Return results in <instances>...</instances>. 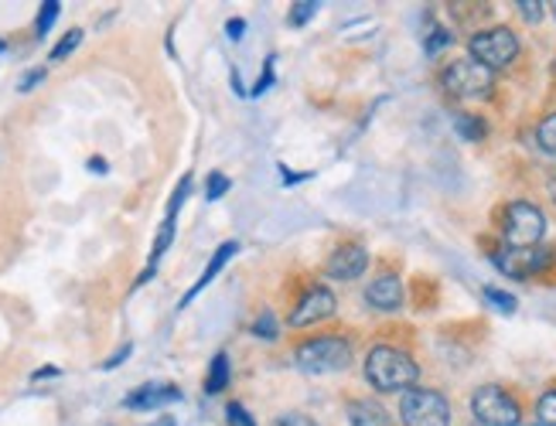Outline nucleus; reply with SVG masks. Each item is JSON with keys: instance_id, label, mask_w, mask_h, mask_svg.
<instances>
[{"instance_id": "obj_1", "label": "nucleus", "mask_w": 556, "mask_h": 426, "mask_svg": "<svg viewBox=\"0 0 556 426\" xmlns=\"http://www.w3.org/2000/svg\"><path fill=\"white\" fill-rule=\"evenodd\" d=\"M417 362L409 359L406 351L400 348H390V345H379L366 354V378H369V386L379 389V392H406V389H414L417 383Z\"/></svg>"}, {"instance_id": "obj_2", "label": "nucleus", "mask_w": 556, "mask_h": 426, "mask_svg": "<svg viewBox=\"0 0 556 426\" xmlns=\"http://www.w3.org/2000/svg\"><path fill=\"white\" fill-rule=\"evenodd\" d=\"M294 359L307 375H334V372H345L352 365V345L338 335L311 338L298 348Z\"/></svg>"}, {"instance_id": "obj_3", "label": "nucleus", "mask_w": 556, "mask_h": 426, "mask_svg": "<svg viewBox=\"0 0 556 426\" xmlns=\"http://www.w3.org/2000/svg\"><path fill=\"white\" fill-rule=\"evenodd\" d=\"M505 243L509 249H536V243L543 240L546 232V216L529 202H513L505 208Z\"/></svg>"}, {"instance_id": "obj_4", "label": "nucleus", "mask_w": 556, "mask_h": 426, "mask_svg": "<svg viewBox=\"0 0 556 426\" xmlns=\"http://www.w3.org/2000/svg\"><path fill=\"white\" fill-rule=\"evenodd\" d=\"M400 419L406 426H451V406L433 389H406L400 399Z\"/></svg>"}, {"instance_id": "obj_5", "label": "nucleus", "mask_w": 556, "mask_h": 426, "mask_svg": "<svg viewBox=\"0 0 556 426\" xmlns=\"http://www.w3.org/2000/svg\"><path fill=\"white\" fill-rule=\"evenodd\" d=\"M471 413L478 416L481 426H519L522 413H519V402L502 392L498 386H481L471 396Z\"/></svg>"}, {"instance_id": "obj_6", "label": "nucleus", "mask_w": 556, "mask_h": 426, "mask_svg": "<svg viewBox=\"0 0 556 426\" xmlns=\"http://www.w3.org/2000/svg\"><path fill=\"white\" fill-rule=\"evenodd\" d=\"M516 55H519V38L509 28H489L471 38V59L492 68V73L516 62Z\"/></svg>"}, {"instance_id": "obj_7", "label": "nucleus", "mask_w": 556, "mask_h": 426, "mask_svg": "<svg viewBox=\"0 0 556 426\" xmlns=\"http://www.w3.org/2000/svg\"><path fill=\"white\" fill-rule=\"evenodd\" d=\"M441 82L447 92H454V96H485L495 82V73L475 59H457L444 68Z\"/></svg>"}, {"instance_id": "obj_8", "label": "nucleus", "mask_w": 556, "mask_h": 426, "mask_svg": "<svg viewBox=\"0 0 556 426\" xmlns=\"http://www.w3.org/2000/svg\"><path fill=\"white\" fill-rule=\"evenodd\" d=\"M338 311V300L328 287H311L298 307L290 311V327H311V324H318V321H328L331 314Z\"/></svg>"}, {"instance_id": "obj_9", "label": "nucleus", "mask_w": 556, "mask_h": 426, "mask_svg": "<svg viewBox=\"0 0 556 426\" xmlns=\"http://www.w3.org/2000/svg\"><path fill=\"white\" fill-rule=\"evenodd\" d=\"M492 263L513 280H526L546 267V253L543 249H502L492 256Z\"/></svg>"}, {"instance_id": "obj_10", "label": "nucleus", "mask_w": 556, "mask_h": 426, "mask_svg": "<svg viewBox=\"0 0 556 426\" xmlns=\"http://www.w3.org/2000/svg\"><path fill=\"white\" fill-rule=\"evenodd\" d=\"M124 402H127V410L148 413V410H161V406H172V402H181V389L172 383H151V386L134 389Z\"/></svg>"}, {"instance_id": "obj_11", "label": "nucleus", "mask_w": 556, "mask_h": 426, "mask_svg": "<svg viewBox=\"0 0 556 426\" xmlns=\"http://www.w3.org/2000/svg\"><path fill=\"white\" fill-rule=\"evenodd\" d=\"M369 267V253L362 246H342L338 253H331L328 259V276L331 280H358Z\"/></svg>"}, {"instance_id": "obj_12", "label": "nucleus", "mask_w": 556, "mask_h": 426, "mask_svg": "<svg viewBox=\"0 0 556 426\" xmlns=\"http://www.w3.org/2000/svg\"><path fill=\"white\" fill-rule=\"evenodd\" d=\"M366 300L376 307V311H400V307H403V283H400V276H393V273L376 276L366 287Z\"/></svg>"}, {"instance_id": "obj_13", "label": "nucleus", "mask_w": 556, "mask_h": 426, "mask_svg": "<svg viewBox=\"0 0 556 426\" xmlns=\"http://www.w3.org/2000/svg\"><path fill=\"white\" fill-rule=\"evenodd\" d=\"M236 253H239V243H223L219 249H215V253H212V259H208V267H205V273L199 276V283H195V287H191V291H188L185 297H181V307H188L191 300H195V297H199V294H202V291L208 287V283H212L215 276L223 273V267L229 263V259H232Z\"/></svg>"}, {"instance_id": "obj_14", "label": "nucleus", "mask_w": 556, "mask_h": 426, "mask_svg": "<svg viewBox=\"0 0 556 426\" xmlns=\"http://www.w3.org/2000/svg\"><path fill=\"white\" fill-rule=\"evenodd\" d=\"M345 416H349V426H393L390 413H386L379 402H372V399H355V402H349Z\"/></svg>"}, {"instance_id": "obj_15", "label": "nucleus", "mask_w": 556, "mask_h": 426, "mask_svg": "<svg viewBox=\"0 0 556 426\" xmlns=\"http://www.w3.org/2000/svg\"><path fill=\"white\" fill-rule=\"evenodd\" d=\"M229 386V354L219 351L215 359L208 362V375H205V392L208 396H219Z\"/></svg>"}, {"instance_id": "obj_16", "label": "nucleus", "mask_w": 556, "mask_h": 426, "mask_svg": "<svg viewBox=\"0 0 556 426\" xmlns=\"http://www.w3.org/2000/svg\"><path fill=\"white\" fill-rule=\"evenodd\" d=\"M454 130L462 133L468 144H478L481 137H485V124L478 120V116H468V113H462V116H454Z\"/></svg>"}, {"instance_id": "obj_17", "label": "nucleus", "mask_w": 556, "mask_h": 426, "mask_svg": "<svg viewBox=\"0 0 556 426\" xmlns=\"http://www.w3.org/2000/svg\"><path fill=\"white\" fill-rule=\"evenodd\" d=\"M59 11H62L59 0H45L41 11H38V21H35V35H38V38H45L48 31H52V25H55Z\"/></svg>"}, {"instance_id": "obj_18", "label": "nucleus", "mask_w": 556, "mask_h": 426, "mask_svg": "<svg viewBox=\"0 0 556 426\" xmlns=\"http://www.w3.org/2000/svg\"><path fill=\"white\" fill-rule=\"evenodd\" d=\"M79 44H83V31H79V28H72V31L55 44V49H52V55H48V62H62V59H68L72 52L79 49Z\"/></svg>"}, {"instance_id": "obj_19", "label": "nucleus", "mask_w": 556, "mask_h": 426, "mask_svg": "<svg viewBox=\"0 0 556 426\" xmlns=\"http://www.w3.org/2000/svg\"><path fill=\"white\" fill-rule=\"evenodd\" d=\"M253 335L263 338V341H277V318H274V311H263L253 321Z\"/></svg>"}, {"instance_id": "obj_20", "label": "nucleus", "mask_w": 556, "mask_h": 426, "mask_svg": "<svg viewBox=\"0 0 556 426\" xmlns=\"http://www.w3.org/2000/svg\"><path fill=\"white\" fill-rule=\"evenodd\" d=\"M536 140H540V147H543L546 154H556V113H553V116H546V120L540 124Z\"/></svg>"}, {"instance_id": "obj_21", "label": "nucleus", "mask_w": 556, "mask_h": 426, "mask_svg": "<svg viewBox=\"0 0 556 426\" xmlns=\"http://www.w3.org/2000/svg\"><path fill=\"white\" fill-rule=\"evenodd\" d=\"M229 188H232V181H229L226 175L212 171V175H208V181H205V198H208V202H219V198L229 192Z\"/></svg>"}, {"instance_id": "obj_22", "label": "nucleus", "mask_w": 556, "mask_h": 426, "mask_svg": "<svg viewBox=\"0 0 556 426\" xmlns=\"http://www.w3.org/2000/svg\"><path fill=\"white\" fill-rule=\"evenodd\" d=\"M536 419H540V426H556V389L536 402Z\"/></svg>"}, {"instance_id": "obj_23", "label": "nucleus", "mask_w": 556, "mask_h": 426, "mask_svg": "<svg viewBox=\"0 0 556 426\" xmlns=\"http://www.w3.org/2000/svg\"><path fill=\"white\" fill-rule=\"evenodd\" d=\"M314 14H318V4H314V0H301V4L290 8V25L301 28V25H307Z\"/></svg>"}, {"instance_id": "obj_24", "label": "nucleus", "mask_w": 556, "mask_h": 426, "mask_svg": "<svg viewBox=\"0 0 556 426\" xmlns=\"http://www.w3.org/2000/svg\"><path fill=\"white\" fill-rule=\"evenodd\" d=\"M451 41H454V35H451L447 28H433V31L427 35V55H438V52H444Z\"/></svg>"}, {"instance_id": "obj_25", "label": "nucleus", "mask_w": 556, "mask_h": 426, "mask_svg": "<svg viewBox=\"0 0 556 426\" xmlns=\"http://www.w3.org/2000/svg\"><path fill=\"white\" fill-rule=\"evenodd\" d=\"M485 297H489V304H495L502 314H513L516 311V297L513 294H505V291H498V287H485Z\"/></svg>"}, {"instance_id": "obj_26", "label": "nucleus", "mask_w": 556, "mask_h": 426, "mask_svg": "<svg viewBox=\"0 0 556 426\" xmlns=\"http://www.w3.org/2000/svg\"><path fill=\"white\" fill-rule=\"evenodd\" d=\"M226 416H229V426H256V419L247 413L243 402H229V406H226Z\"/></svg>"}, {"instance_id": "obj_27", "label": "nucleus", "mask_w": 556, "mask_h": 426, "mask_svg": "<svg viewBox=\"0 0 556 426\" xmlns=\"http://www.w3.org/2000/svg\"><path fill=\"white\" fill-rule=\"evenodd\" d=\"M274 426H318L311 416H304V413H283V416H277L274 419Z\"/></svg>"}, {"instance_id": "obj_28", "label": "nucleus", "mask_w": 556, "mask_h": 426, "mask_svg": "<svg viewBox=\"0 0 556 426\" xmlns=\"http://www.w3.org/2000/svg\"><path fill=\"white\" fill-rule=\"evenodd\" d=\"M38 82H45V68H31L28 76H24L21 82H17V92H31Z\"/></svg>"}, {"instance_id": "obj_29", "label": "nucleus", "mask_w": 556, "mask_h": 426, "mask_svg": "<svg viewBox=\"0 0 556 426\" xmlns=\"http://www.w3.org/2000/svg\"><path fill=\"white\" fill-rule=\"evenodd\" d=\"M543 8L546 4H540V0H522V4H519V11H522L526 21H540L543 17Z\"/></svg>"}, {"instance_id": "obj_30", "label": "nucleus", "mask_w": 556, "mask_h": 426, "mask_svg": "<svg viewBox=\"0 0 556 426\" xmlns=\"http://www.w3.org/2000/svg\"><path fill=\"white\" fill-rule=\"evenodd\" d=\"M270 86H274V59H267V73L260 76V82L253 86V92H256V96H263V92H267Z\"/></svg>"}, {"instance_id": "obj_31", "label": "nucleus", "mask_w": 556, "mask_h": 426, "mask_svg": "<svg viewBox=\"0 0 556 426\" xmlns=\"http://www.w3.org/2000/svg\"><path fill=\"white\" fill-rule=\"evenodd\" d=\"M130 351H134V345H124V348H119L116 354H110V359L103 362V369L110 372V369H116L119 362H124V359H130Z\"/></svg>"}, {"instance_id": "obj_32", "label": "nucleus", "mask_w": 556, "mask_h": 426, "mask_svg": "<svg viewBox=\"0 0 556 426\" xmlns=\"http://www.w3.org/2000/svg\"><path fill=\"white\" fill-rule=\"evenodd\" d=\"M226 31H229L232 41H239V38H243V31H247V21L243 17H232L229 25H226Z\"/></svg>"}, {"instance_id": "obj_33", "label": "nucleus", "mask_w": 556, "mask_h": 426, "mask_svg": "<svg viewBox=\"0 0 556 426\" xmlns=\"http://www.w3.org/2000/svg\"><path fill=\"white\" fill-rule=\"evenodd\" d=\"M89 171H92V175H106V160H103V157H92V160H89Z\"/></svg>"}, {"instance_id": "obj_34", "label": "nucleus", "mask_w": 556, "mask_h": 426, "mask_svg": "<svg viewBox=\"0 0 556 426\" xmlns=\"http://www.w3.org/2000/svg\"><path fill=\"white\" fill-rule=\"evenodd\" d=\"M4 52H8V44H4V41H0V55H4Z\"/></svg>"}, {"instance_id": "obj_35", "label": "nucleus", "mask_w": 556, "mask_h": 426, "mask_svg": "<svg viewBox=\"0 0 556 426\" xmlns=\"http://www.w3.org/2000/svg\"><path fill=\"white\" fill-rule=\"evenodd\" d=\"M164 426H172V419H164Z\"/></svg>"}, {"instance_id": "obj_36", "label": "nucleus", "mask_w": 556, "mask_h": 426, "mask_svg": "<svg viewBox=\"0 0 556 426\" xmlns=\"http://www.w3.org/2000/svg\"><path fill=\"white\" fill-rule=\"evenodd\" d=\"M549 8H553V14H556V4H549Z\"/></svg>"}]
</instances>
